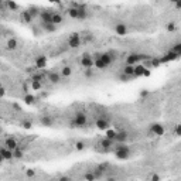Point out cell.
Here are the masks:
<instances>
[{
    "label": "cell",
    "instance_id": "51",
    "mask_svg": "<svg viewBox=\"0 0 181 181\" xmlns=\"http://www.w3.org/2000/svg\"><path fill=\"white\" fill-rule=\"evenodd\" d=\"M107 181H116V178H107Z\"/></svg>",
    "mask_w": 181,
    "mask_h": 181
},
{
    "label": "cell",
    "instance_id": "4",
    "mask_svg": "<svg viewBox=\"0 0 181 181\" xmlns=\"http://www.w3.org/2000/svg\"><path fill=\"white\" fill-rule=\"evenodd\" d=\"M81 67H84L85 69H89V68H94V57L89 55V54H84L81 57V61H79Z\"/></svg>",
    "mask_w": 181,
    "mask_h": 181
},
{
    "label": "cell",
    "instance_id": "22",
    "mask_svg": "<svg viewBox=\"0 0 181 181\" xmlns=\"http://www.w3.org/2000/svg\"><path fill=\"white\" fill-rule=\"evenodd\" d=\"M178 57H180L178 54L173 53V51H168V53L164 55V58H161L160 61H164V62H167V61H174V60H177Z\"/></svg>",
    "mask_w": 181,
    "mask_h": 181
},
{
    "label": "cell",
    "instance_id": "24",
    "mask_svg": "<svg viewBox=\"0 0 181 181\" xmlns=\"http://www.w3.org/2000/svg\"><path fill=\"white\" fill-rule=\"evenodd\" d=\"M21 21H23V23H26V24H30L31 21H33V17L30 16V13H28L27 10L21 11Z\"/></svg>",
    "mask_w": 181,
    "mask_h": 181
},
{
    "label": "cell",
    "instance_id": "40",
    "mask_svg": "<svg viewBox=\"0 0 181 181\" xmlns=\"http://www.w3.org/2000/svg\"><path fill=\"white\" fill-rule=\"evenodd\" d=\"M85 77H86V78L94 77V69H92V68H89V69H85Z\"/></svg>",
    "mask_w": 181,
    "mask_h": 181
},
{
    "label": "cell",
    "instance_id": "5",
    "mask_svg": "<svg viewBox=\"0 0 181 181\" xmlns=\"http://www.w3.org/2000/svg\"><path fill=\"white\" fill-rule=\"evenodd\" d=\"M115 141H112V140H109V139H102L101 141H99V144H98V147H101L103 151H109V150H113V147H115Z\"/></svg>",
    "mask_w": 181,
    "mask_h": 181
},
{
    "label": "cell",
    "instance_id": "34",
    "mask_svg": "<svg viewBox=\"0 0 181 181\" xmlns=\"http://www.w3.org/2000/svg\"><path fill=\"white\" fill-rule=\"evenodd\" d=\"M44 79H45V77L43 74H34L33 78H31V81H38V82H43Z\"/></svg>",
    "mask_w": 181,
    "mask_h": 181
},
{
    "label": "cell",
    "instance_id": "18",
    "mask_svg": "<svg viewBox=\"0 0 181 181\" xmlns=\"http://www.w3.org/2000/svg\"><path fill=\"white\" fill-rule=\"evenodd\" d=\"M0 153H2V156H3V160H7V161H10L13 160V151L9 150V149L6 147H0Z\"/></svg>",
    "mask_w": 181,
    "mask_h": 181
},
{
    "label": "cell",
    "instance_id": "52",
    "mask_svg": "<svg viewBox=\"0 0 181 181\" xmlns=\"http://www.w3.org/2000/svg\"><path fill=\"white\" fill-rule=\"evenodd\" d=\"M2 11H3V7H0V13H2Z\"/></svg>",
    "mask_w": 181,
    "mask_h": 181
},
{
    "label": "cell",
    "instance_id": "41",
    "mask_svg": "<svg viewBox=\"0 0 181 181\" xmlns=\"http://www.w3.org/2000/svg\"><path fill=\"white\" fill-rule=\"evenodd\" d=\"M58 181H74V180H72L69 175H61V177L58 178Z\"/></svg>",
    "mask_w": 181,
    "mask_h": 181
},
{
    "label": "cell",
    "instance_id": "25",
    "mask_svg": "<svg viewBox=\"0 0 181 181\" xmlns=\"http://www.w3.org/2000/svg\"><path fill=\"white\" fill-rule=\"evenodd\" d=\"M61 77L62 78H69L71 75H72V68L69 67V65H67V67H64L62 69H61Z\"/></svg>",
    "mask_w": 181,
    "mask_h": 181
},
{
    "label": "cell",
    "instance_id": "9",
    "mask_svg": "<svg viewBox=\"0 0 181 181\" xmlns=\"http://www.w3.org/2000/svg\"><path fill=\"white\" fill-rule=\"evenodd\" d=\"M34 65H36V68H38V69L45 68L47 67V57H45V55H38V57H36Z\"/></svg>",
    "mask_w": 181,
    "mask_h": 181
},
{
    "label": "cell",
    "instance_id": "6",
    "mask_svg": "<svg viewBox=\"0 0 181 181\" xmlns=\"http://www.w3.org/2000/svg\"><path fill=\"white\" fill-rule=\"evenodd\" d=\"M98 58H99V60H101L102 62L106 65V67H109V65H111L112 62L115 61V57L112 55L111 53H102V54H99V55H98Z\"/></svg>",
    "mask_w": 181,
    "mask_h": 181
},
{
    "label": "cell",
    "instance_id": "2",
    "mask_svg": "<svg viewBox=\"0 0 181 181\" xmlns=\"http://www.w3.org/2000/svg\"><path fill=\"white\" fill-rule=\"evenodd\" d=\"M86 123H88L86 115H85L84 112H78V113H75V117L72 119V122H71V128H72V129H75V128H84Z\"/></svg>",
    "mask_w": 181,
    "mask_h": 181
},
{
    "label": "cell",
    "instance_id": "10",
    "mask_svg": "<svg viewBox=\"0 0 181 181\" xmlns=\"http://www.w3.org/2000/svg\"><path fill=\"white\" fill-rule=\"evenodd\" d=\"M4 147L14 151L16 149H19V143H17V140L14 137H7L6 140H4Z\"/></svg>",
    "mask_w": 181,
    "mask_h": 181
},
{
    "label": "cell",
    "instance_id": "38",
    "mask_svg": "<svg viewBox=\"0 0 181 181\" xmlns=\"http://www.w3.org/2000/svg\"><path fill=\"white\" fill-rule=\"evenodd\" d=\"M24 102L28 103V105H31L34 102V96L33 95H26V96H24Z\"/></svg>",
    "mask_w": 181,
    "mask_h": 181
},
{
    "label": "cell",
    "instance_id": "43",
    "mask_svg": "<svg viewBox=\"0 0 181 181\" xmlns=\"http://www.w3.org/2000/svg\"><path fill=\"white\" fill-rule=\"evenodd\" d=\"M140 96H141V98H146V96H149V92H147V90H146V89H143V90H141V92H140Z\"/></svg>",
    "mask_w": 181,
    "mask_h": 181
},
{
    "label": "cell",
    "instance_id": "16",
    "mask_svg": "<svg viewBox=\"0 0 181 181\" xmlns=\"http://www.w3.org/2000/svg\"><path fill=\"white\" fill-rule=\"evenodd\" d=\"M88 10H86V7L84 6V4H81L79 9H78V19L77 20H86L88 19Z\"/></svg>",
    "mask_w": 181,
    "mask_h": 181
},
{
    "label": "cell",
    "instance_id": "26",
    "mask_svg": "<svg viewBox=\"0 0 181 181\" xmlns=\"http://www.w3.org/2000/svg\"><path fill=\"white\" fill-rule=\"evenodd\" d=\"M27 11H28L30 16L33 17V20L36 19V17H40V13H41V10L38 9V7H30V9H27Z\"/></svg>",
    "mask_w": 181,
    "mask_h": 181
},
{
    "label": "cell",
    "instance_id": "15",
    "mask_svg": "<svg viewBox=\"0 0 181 181\" xmlns=\"http://www.w3.org/2000/svg\"><path fill=\"white\" fill-rule=\"evenodd\" d=\"M62 20H64V17H62V14H61L60 11H53L51 23H53L54 26H58V24H61V23H62Z\"/></svg>",
    "mask_w": 181,
    "mask_h": 181
},
{
    "label": "cell",
    "instance_id": "28",
    "mask_svg": "<svg viewBox=\"0 0 181 181\" xmlns=\"http://www.w3.org/2000/svg\"><path fill=\"white\" fill-rule=\"evenodd\" d=\"M67 13H68V16L71 17V19H75L77 20L78 19V9L77 7H68V10H67Z\"/></svg>",
    "mask_w": 181,
    "mask_h": 181
},
{
    "label": "cell",
    "instance_id": "44",
    "mask_svg": "<svg viewBox=\"0 0 181 181\" xmlns=\"http://www.w3.org/2000/svg\"><path fill=\"white\" fill-rule=\"evenodd\" d=\"M175 134H177V136H180V134H181V128H180V124H177V126H175Z\"/></svg>",
    "mask_w": 181,
    "mask_h": 181
},
{
    "label": "cell",
    "instance_id": "11",
    "mask_svg": "<svg viewBox=\"0 0 181 181\" xmlns=\"http://www.w3.org/2000/svg\"><path fill=\"white\" fill-rule=\"evenodd\" d=\"M47 79L50 81L51 84H60L61 82V79H62V77H61V74L60 72H55V71H54V72H50V74L47 75Z\"/></svg>",
    "mask_w": 181,
    "mask_h": 181
},
{
    "label": "cell",
    "instance_id": "27",
    "mask_svg": "<svg viewBox=\"0 0 181 181\" xmlns=\"http://www.w3.org/2000/svg\"><path fill=\"white\" fill-rule=\"evenodd\" d=\"M133 71H134L133 65H126V67L123 68V75L124 77H128V78H130V77H133Z\"/></svg>",
    "mask_w": 181,
    "mask_h": 181
},
{
    "label": "cell",
    "instance_id": "45",
    "mask_svg": "<svg viewBox=\"0 0 181 181\" xmlns=\"http://www.w3.org/2000/svg\"><path fill=\"white\" fill-rule=\"evenodd\" d=\"M160 62H161L160 60H157V58H154V60H153V67H157V65H160Z\"/></svg>",
    "mask_w": 181,
    "mask_h": 181
},
{
    "label": "cell",
    "instance_id": "14",
    "mask_svg": "<svg viewBox=\"0 0 181 181\" xmlns=\"http://www.w3.org/2000/svg\"><path fill=\"white\" fill-rule=\"evenodd\" d=\"M140 61V55L139 54H130L128 58H126V65H137V62Z\"/></svg>",
    "mask_w": 181,
    "mask_h": 181
},
{
    "label": "cell",
    "instance_id": "20",
    "mask_svg": "<svg viewBox=\"0 0 181 181\" xmlns=\"http://www.w3.org/2000/svg\"><path fill=\"white\" fill-rule=\"evenodd\" d=\"M40 123L43 124V126H47V128H51L54 124V119L51 116H48V115H45V116H43L40 119Z\"/></svg>",
    "mask_w": 181,
    "mask_h": 181
},
{
    "label": "cell",
    "instance_id": "23",
    "mask_svg": "<svg viewBox=\"0 0 181 181\" xmlns=\"http://www.w3.org/2000/svg\"><path fill=\"white\" fill-rule=\"evenodd\" d=\"M17 47H19V41L16 38H10V40L7 41V50L14 51V50H17Z\"/></svg>",
    "mask_w": 181,
    "mask_h": 181
},
{
    "label": "cell",
    "instance_id": "33",
    "mask_svg": "<svg viewBox=\"0 0 181 181\" xmlns=\"http://www.w3.org/2000/svg\"><path fill=\"white\" fill-rule=\"evenodd\" d=\"M41 86H43V84H41V82H38V81H31V89H33V90L41 89Z\"/></svg>",
    "mask_w": 181,
    "mask_h": 181
},
{
    "label": "cell",
    "instance_id": "32",
    "mask_svg": "<svg viewBox=\"0 0 181 181\" xmlns=\"http://www.w3.org/2000/svg\"><path fill=\"white\" fill-rule=\"evenodd\" d=\"M170 51H173V53H175V54H178V55H181V43H175Z\"/></svg>",
    "mask_w": 181,
    "mask_h": 181
},
{
    "label": "cell",
    "instance_id": "12",
    "mask_svg": "<svg viewBox=\"0 0 181 181\" xmlns=\"http://www.w3.org/2000/svg\"><path fill=\"white\" fill-rule=\"evenodd\" d=\"M51 17H53V11L51 10H41V13H40L41 23H44V24L51 23Z\"/></svg>",
    "mask_w": 181,
    "mask_h": 181
},
{
    "label": "cell",
    "instance_id": "21",
    "mask_svg": "<svg viewBox=\"0 0 181 181\" xmlns=\"http://www.w3.org/2000/svg\"><path fill=\"white\" fill-rule=\"evenodd\" d=\"M41 28H43L45 33H54V31H57V26H54L53 23H47V24L41 23Z\"/></svg>",
    "mask_w": 181,
    "mask_h": 181
},
{
    "label": "cell",
    "instance_id": "49",
    "mask_svg": "<svg viewBox=\"0 0 181 181\" xmlns=\"http://www.w3.org/2000/svg\"><path fill=\"white\" fill-rule=\"evenodd\" d=\"M3 161H4L3 160V156H2V153H0V163H3Z\"/></svg>",
    "mask_w": 181,
    "mask_h": 181
},
{
    "label": "cell",
    "instance_id": "31",
    "mask_svg": "<svg viewBox=\"0 0 181 181\" xmlns=\"http://www.w3.org/2000/svg\"><path fill=\"white\" fill-rule=\"evenodd\" d=\"M23 156H24V153H23V149H21V147L16 149V150L13 151V157L14 158H21Z\"/></svg>",
    "mask_w": 181,
    "mask_h": 181
},
{
    "label": "cell",
    "instance_id": "7",
    "mask_svg": "<svg viewBox=\"0 0 181 181\" xmlns=\"http://www.w3.org/2000/svg\"><path fill=\"white\" fill-rule=\"evenodd\" d=\"M150 133H153L154 136H163L164 134V126L160 123L150 124Z\"/></svg>",
    "mask_w": 181,
    "mask_h": 181
},
{
    "label": "cell",
    "instance_id": "8",
    "mask_svg": "<svg viewBox=\"0 0 181 181\" xmlns=\"http://www.w3.org/2000/svg\"><path fill=\"white\" fill-rule=\"evenodd\" d=\"M115 33H116L117 36L123 37V36H126V34L129 33V28L124 23H117L116 26H115Z\"/></svg>",
    "mask_w": 181,
    "mask_h": 181
},
{
    "label": "cell",
    "instance_id": "19",
    "mask_svg": "<svg viewBox=\"0 0 181 181\" xmlns=\"http://www.w3.org/2000/svg\"><path fill=\"white\" fill-rule=\"evenodd\" d=\"M144 71H146V67H144V65H141V64H137V65H134L133 77H136V78H139V77H143Z\"/></svg>",
    "mask_w": 181,
    "mask_h": 181
},
{
    "label": "cell",
    "instance_id": "36",
    "mask_svg": "<svg viewBox=\"0 0 181 181\" xmlns=\"http://www.w3.org/2000/svg\"><path fill=\"white\" fill-rule=\"evenodd\" d=\"M26 175L28 178L36 177V170H34V168H27V170H26Z\"/></svg>",
    "mask_w": 181,
    "mask_h": 181
},
{
    "label": "cell",
    "instance_id": "3",
    "mask_svg": "<svg viewBox=\"0 0 181 181\" xmlns=\"http://www.w3.org/2000/svg\"><path fill=\"white\" fill-rule=\"evenodd\" d=\"M82 44V38H81V34L78 33H72L68 37V47L69 48H78Z\"/></svg>",
    "mask_w": 181,
    "mask_h": 181
},
{
    "label": "cell",
    "instance_id": "48",
    "mask_svg": "<svg viewBox=\"0 0 181 181\" xmlns=\"http://www.w3.org/2000/svg\"><path fill=\"white\" fill-rule=\"evenodd\" d=\"M149 75H150V71L146 69V71H144V74H143V77H149Z\"/></svg>",
    "mask_w": 181,
    "mask_h": 181
},
{
    "label": "cell",
    "instance_id": "13",
    "mask_svg": "<svg viewBox=\"0 0 181 181\" xmlns=\"http://www.w3.org/2000/svg\"><path fill=\"white\" fill-rule=\"evenodd\" d=\"M129 139V133L126 130H120L117 132L116 134V140H115V143H126Z\"/></svg>",
    "mask_w": 181,
    "mask_h": 181
},
{
    "label": "cell",
    "instance_id": "53",
    "mask_svg": "<svg viewBox=\"0 0 181 181\" xmlns=\"http://www.w3.org/2000/svg\"><path fill=\"white\" fill-rule=\"evenodd\" d=\"M0 133H2V128H0Z\"/></svg>",
    "mask_w": 181,
    "mask_h": 181
},
{
    "label": "cell",
    "instance_id": "47",
    "mask_svg": "<svg viewBox=\"0 0 181 181\" xmlns=\"http://www.w3.org/2000/svg\"><path fill=\"white\" fill-rule=\"evenodd\" d=\"M4 94H6V92H4V88H0V98L4 96Z\"/></svg>",
    "mask_w": 181,
    "mask_h": 181
},
{
    "label": "cell",
    "instance_id": "37",
    "mask_svg": "<svg viewBox=\"0 0 181 181\" xmlns=\"http://www.w3.org/2000/svg\"><path fill=\"white\" fill-rule=\"evenodd\" d=\"M21 126H23L24 129H27V130H28V129H31L33 123H31V120H23V122H21Z\"/></svg>",
    "mask_w": 181,
    "mask_h": 181
},
{
    "label": "cell",
    "instance_id": "1",
    "mask_svg": "<svg viewBox=\"0 0 181 181\" xmlns=\"http://www.w3.org/2000/svg\"><path fill=\"white\" fill-rule=\"evenodd\" d=\"M113 153L116 156V158L119 160H126V158L130 157L132 150L126 143H116L113 147Z\"/></svg>",
    "mask_w": 181,
    "mask_h": 181
},
{
    "label": "cell",
    "instance_id": "46",
    "mask_svg": "<svg viewBox=\"0 0 181 181\" xmlns=\"http://www.w3.org/2000/svg\"><path fill=\"white\" fill-rule=\"evenodd\" d=\"M150 181H160V175H157V174H154L153 177H151V180Z\"/></svg>",
    "mask_w": 181,
    "mask_h": 181
},
{
    "label": "cell",
    "instance_id": "42",
    "mask_svg": "<svg viewBox=\"0 0 181 181\" xmlns=\"http://www.w3.org/2000/svg\"><path fill=\"white\" fill-rule=\"evenodd\" d=\"M167 30L168 31H174L175 30V23H173V21H171V23H168L167 24Z\"/></svg>",
    "mask_w": 181,
    "mask_h": 181
},
{
    "label": "cell",
    "instance_id": "29",
    "mask_svg": "<svg viewBox=\"0 0 181 181\" xmlns=\"http://www.w3.org/2000/svg\"><path fill=\"white\" fill-rule=\"evenodd\" d=\"M116 134H117V130H107L105 137L109 139V140H112V141H115L116 140Z\"/></svg>",
    "mask_w": 181,
    "mask_h": 181
},
{
    "label": "cell",
    "instance_id": "30",
    "mask_svg": "<svg viewBox=\"0 0 181 181\" xmlns=\"http://www.w3.org/2000/svg\"><path fill=\"white\" fill-rule=\"evenodd\" d=\"M96 175H95L94 171H88L86 174H85V181H96Z\"/></svg>",
    "mask_w": 181,
    "mask_h": 181
},
{
    "label": "cell",
    "instance_id": "39",
    "mask_svg": "<svg viewBox=\"0 0 181 181\" xmlns=\"http://www.w3.org/2000/svg\"><path fill=\"white\" fill-rule=\"evenodd\" d=\"M75 149H77V150H84V149H85V143H84V141H78V143L75 144Z\"/></svg>",
    "mask_w": 181,
    "mask_h": 181
},
{
    "label": "cell",
    "instance_id": "35",
    "mask_svg": "<svg viewBox=\"0 0 181 181\" xmlns=\"http://www.w3.org/2000/svg\"><path fill=\"white\" fill-rule=\"evenodd\" d=\"M4 4H6L10 10H17V9H19V4L14 3V2H7V3H4Z\"/></svg>",
    "mask_w": 181,
    "mask_h": 181
},
{
    "label": "cell",
    "instance_id": "50",
    "mask_svg": "<svg viewBox=\"0 0 181 181\" xmlns=\"http://www.w3.org/2000/svg\"><path fill=\"white\" fill-rule=\"evenodd\" d=\"M4 6V2H2V0H0V7H3Z\"/></svg>",
    "mask_w": 181,
    "mask_h": 181
},
{
    "label": "cell",
    "instance_id": "17",
    "mask_svg": "<svg viewBox=\"0 0 181 181\" xmlns=\"http://www.w3.org/2000/svg\"><path fill=\"white\" fill-rule=\"evenodd\" d=\"M95 124H96V128L99 129V130H107L109 126H111V123H109L106 119H98Z\"/></svg>",
    "mask_w": 181,
    "mask_h": 181
}]
</instances>
